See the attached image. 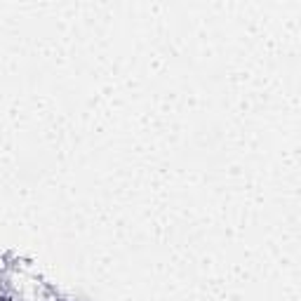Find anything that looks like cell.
Here are the masks:
<instances>
[]
</instances>
